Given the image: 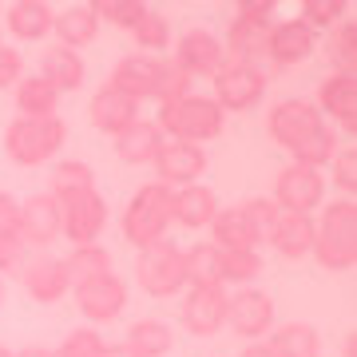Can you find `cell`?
Listing matches in <instances>:
<instances>
[{
	"mask_svg": "<svg viewBox=\"0 0 357 357\" xmlns=\"http://www.w3.org/2000/svg\"><path fill=\"white\" fill-rule=\"evenodd\" d=\"M310 258L330 274H349L357 266V203L333 199L321 203V218H314V250Z\"/></svg>",
	"mask_w": 357,
	"mask_h": 357,
	"instance_id": "6da1fadb",
	"label": "cell"
},
{
	"mask_svg": "<svg viewBox=\"0 0 357 357\" xmlns=\"http://www.w3.org/2000/svg\"><path fill=\"white\" fill-rule=\"evenodd\" d=\"M222 123L227 115L211 96H187V100H175V103H159V115H155V128L163 131V139H178V143H203L218 139L222 135Z\"/></svg>",
	"mask_w": 357,
	"mask_h": 357,
	"instance_id": "7a4b0ae2",
	"label": "cell"
},
{
	"mask_svg": "<svg viewBox=\"0 0 357 357\" xmlns=\"http://www.w3.org/2000/svg\"><path fill=\"white\" fill-rule=\"evenodd\" d=\"M119 227H123V238L135 250L163 243L167 230H171V191L163 183H143L139 191L131 195V203L123 206Z\"/></svg>",
	"mask_w": 357,
	"mask_h": 357,
	"instance_id": "3957f363",
	"label": "cell"
},
{
	"mask_svg": "<svg viewBox=\"0 0 357 357\" xmlns=\"http://www.w3.org/2000/svg\"><path fill=\"white\" fill-rule=\"evenodd\" d=\"M64 139H68V128L60 115H52V119H24V115H16L13 123L4 128V155L16 167H40L64 147Z\"/></svg>",
	"mask_w": 357,
	"mask_h": 357,
	"instance_id": "277c9868",
	"label": "cell"
},
{
	"mask_svg": "<svg viewBox=\"0 0 357 357\" xmlns=\"http://www.w3.org/2000/svg\"><path fill=\"white\" fill-rule=\"evenodd\" d=\"M270 28H274V0H243L227 28V40H222L227 60H238V64L266 60Z\"/></svg>",
	"mask_w": 357,
	"mask_h": 357,
	"instance_id": "5b68a950",
	"label": "cell"
},
{
	"mask_svg": "<svg viewBox=\"0 0 357 357\" xmlns=\"http://www.w3.org/2000/svg\"><path fill=\"white\" fill-rule=\"evenodd\" d=\"M135 278H139L143 294L151 298H175L187 290V266H183V246H175L171 238L155 246H143L135 258Z\"/></svg>",
	"mask_w": 357,
	"mask_h": 357,
	"instance_id": "8992f818",
	"label": "cell"
},
{
	"mask_svg": "<svg viewBox=\"0 0 357 357\" xmlns=\"http://www.w3.org/2000/svg\"><path fill=\"white\" fill-rule=\"evenodd\" d=\"M270 88V72L262 64H238V60H227V64L215 72V96L211 100L227 112H255L258 103L266 100Z\"/></svg>",
	"mask_w": 357,
	"mask_h": 357,
	"instance_id": "52a82bcc",
	"label": "cell"
},
{
	"mask_svg": "<svg viewBox=\"0 0 357 357\" xmlns=\"http://www.w3.org/2000/svg\"><path fill=\"white\" fill-rule=\"evenodd\" d=\"M270 199H274L278 211H286V215H310L314 218V211L326 203V171L290 163L278 178H274V195H270Z\"/></svg>",
	"mask_w": 357,
	"mask_h": 357,
	"instance_id": "ba28073f",
	"label": "cell"
},
{
	"mask_svg": "<svg viewBox=\"0 0 357 357\" xmlns=\"http://www.w3.org/2000/svg\"><path fill=\"white\" fill-rule=\"evenodd\" d=\"M234 337H243V342H262L270 330H274V298L266 290H234L227 298V326Z\"/></svg>",
	"mask_w": 357,
	"mask_h": 357,
	"instance_id": "9c48e42d",
	"label": "cell"
},
{
	"mask_svg": "<svg viewBox=\"0 0 357 357\" xmlns=\"http://www.w3.org/2000/svg\"><path fill=\"white\" fill-rule=\"evenodd\" d=\"M321 123H326V119L318 115L314 100H306V96H290V100L274 103V107H270V115H266L270 139L278 143L282 151H294V147H298L302 139H310Z\"/></svg>",
	"mask_w": 357,
	"mask_h": 357,
	"instance_id": "30bf717a",
	"label": "cell"
},
{
	"mask_svg": "<svg viewBox=\"0 0 357 357\" xmlns=\"http://www.w3.org/2000/svg\"><path fill=\"white\" fill-rule=\"evenodd\" d=\"M171 64L191 79H215V72L227 64V48H222V40H218L211 28H187V32L175 40Z\"/></svg>",
	"mask_w": 357,
	"mask_h": 357,
	"instance_id": "8fae6325",
	"label": "cell"
},
{
	"mask_svg": "<svg viewBox=\"0 0 357 357\" xmlns=\"http://www.w3.org/2000/svg\"><path fill=\"white\" fill-rule=\"evenodd\" d=\"M227 286H187L183 290V310L178 321L195 337H215L227 326Z\"/></svg>",
	"mask_w": 357,
	"mask_h": 357,
	"instance_id": "7c38bea8",
	"label": "cell"
},
{
	"mask_svg": "<svg viewBox=\"0 0 357 357\" xmlns=\"http://www.w3.org/2000/svg\"><path fill=\"white\" fill-rule=\"evenodd\" d=\"M318 115L330 128H342L345 139H354L357 131V72H330L318 84Z\"/></svg>",
	"mask_w": 357,
	"mask_h": 357,
	"instance_id": "4fadbf2b",
	"label": "cell"
},
{
	"mask_svg": "<svg viewBox=\"0 0 357 357\" xmlns=\"http://www.w3.org/2000/svg\"><path fill=\"white\" fill-rule=\"evenodd\" d=\"M155 167V183H163L167 191H178V187H191L199 183L206 171V147H195V143H178V139H163L159 155L151 159Z\"/></svg>",
	"mask_w": 357,
	"mask_h": 357,
	"instance_id": "5bb4252c",
	"label": "cell"
},
{
	"mask_svg": "<svg viewBox=\"0 0 357 357\" xmlns=\"http://www.w3.org/2000/svg\"><path fill=\"white\" fill-rule=\"evenodd\" d=\"M72 298H76L79 314L91 321V326H103L123 314L128 306V282L119 274H103V278H91V282H76L72 286Z\"/></svg>",
	"mask_w": 357,
	"mask_h": 357,
	"instance_id": "9a60e30c",
	"label": "cell"
},
{
	"mask_svg": "<svg viewBox=\"0 0 357 357\" xmlns=\"http://www.w3.org/2000/svg\"><path fill=\"white\" fill-rule=\"evenodd\" d=\"M64 230L60 238H68L72 246H96L103 227H107V199L100 191H84L76 199H64Z\"/></svg>",
	"mask_w": 357,
	"mask_h": 357,
	"instance_id": "2e32d148",
	"label": "cell"
},
{
	"mask_svg": "<svg viewBox=\"0 0 357 357\" xmlns=\"http://www.w3.org/2000/svg\"><path fill=\"white\" fill-rule=\"evenodd\" d=\"M163 72H167V56H143V52H131V56H123V60L115 64V72H112L107 84L143 107V100H155Z\"/></svg>",
	"mask_w": 357,
	"mask_h": 357,
	"instance_id": "e0dca14e",
	"label": "cell"
},
{
	"mask_svg": "<svg viewBox=\"0 0 357 357\" xmlns=\"http://www.w3.org/2000/svg\"><path fill=\"white\" fill-rule=\"evenodd\" d=\"M314 52H318V32H310L298 16L274 20V28H270V36H266V60L274 68L306 64Z\"/></svg>",
	"mask_w": 357,
	"mask_h": 357,
	"instance_id": "ac0fdd59",
	"label": "cell"
},
{
	"mask_svg": "<svg viewBox=\"0 0 357 357\" xmlns=\"http://www.w3.org/2000/svg\"><path fill=\"white\" fill-rule=\"evenodd\" d=\"M64 230V206L60 199H52L48 191L28 195L20 203V238L24 246H52Z\"/></svg>",
	"mask_w": 357,
	"mask_h": 357,
	"instance_id": "d6986e66",
	"label": "cell"
},
{
	"mask_svg": "<svg viewBox=\"0 0 357 357\" xmlns=\"http://www.w3.org/2000/svg\"><path fill=\"white\" fill-rule=\"evenodd\" d=\"M20 282H24V294L32 302H40V306H52V302H60L64 294H72L68 266H64V258H56V255L28 258L24 270H20Z\"/></svg>",
	"mask_w": 357,
	"mask_h": 357,
	"instance_id": "ffe728a7",
	"label": "cell"
},
{
	"mask_svg": "<svg viewBox=\"0 0 357 357\" xmlns=\"http://www.w3.org/2000/svg\"><path fill=\"white\" fill-rule=\"evenodd\" d=\"M218 195L206 183H191V187H178L171 191V222H178L183 230H206L218 215Z\"/></svg>",
	"mask_w": 357,
	"mask_h": 357,
	"instance_id": "44dd1931",
	"label": "cell"
},
{
	"mask_svg": "<svg viewBox=\"0 0 357 357\" xmlns=\"http://www.w3.org/2000/svg\"><path fill=\"white\" fill-rule=\"evenodd\" d=\"M88 119H91V128L103 131V135H119V131H128L135 119H139V103L128 100L123 91H115L112 84H103L96 96L88 100Z\"/></svg>",
	"mask_w": 357,
	"mask_h": 357,
	"instance_id": "7402d4cb",
	"label": "cell"
},
{
	"mask_svg": "<svg viewBox=\"0 0 357 357\" xmlns=\"http://www.w3.org/2000/svg\"><path fill=\"white\" fill-rule=\"evenodd\" d=\"M52 13L44 0H16L4 8V28H8V36L20 40V44H40V40H48L52 32Z\"/></svg>",
	"mask_w": 357,
	"mask_h": 357,
	"instance_id": "603a6c76",
	"label": "cell"
},
{
	"mask_svg": "<svg viewBox=\"0 0 357 357\" xmlns=\"http://www.w3.org/2000/svg\"><path fill=\"white\" fill-rule=\"evenodd\" d=\"M44 84H48L56 96H64V91H76L79 84H84V76H88V64H84V56L72 48H44V56H40V72H36Z\"/></svg>",
	"mask_w": 357,
	"mask_h": 357,
	"instance_id": "cb8c5ba5",
	"label": "cell"
},
{
	"mask_svg": "<svg viewBox=\"0 0 357 357\" xmlns=\"http://www.w3.org/2000/svg\"><path fill=\"white\" fill-rule=\"evenodd\" d=\"M52 36L60 40V48H72V52L91 44V40L100 36V16L91 8V0H79V4L60 8L56 20H52Z\"/></svg>",
	"mask_w": 357,
	"mask_h": 357,
	"instance_id": "d4e9b609",
	"label": "cell"
},
{
	"mask_svg": "<svg viewBox=\"0 0 357 357\" xmlns=\"http://www.w3.org/2000/svg\"><path fill=\"white\" fill-rule=\"evenodd\" d=\"M270 246H274V255L290 258V262H302L310 258L314 250V218L310 215H278V227L270 234Z\"/></svg>",
	"mask_w": 357,
	"mask_h": 357,
	"instance_id": "484cf974",
	"label": "cell"
},
{
	"mask_svg": "<svg viewBox=\"0 0 357 357\" xmlns=\"http://www.w3.org/2000/svg\"><path fill=\"white\" fill-rule=\"evenodd\" d=\"M159 147H163V131L155 128V119H143V115L128 131L115 135V155H119L123 163H131V167L151 163L155 155H159Z\"/></svg>",
	"mask_w": 357,
	"mask_h": 357,
	"instance_id": "4316f807",
	"label": "cell"
},
{
	"mask_svg": "<svg viewBox=\"0 0 357 357\" xmlns=\"http://www.w3.org/2000/svg\"><path fill=\"white\" fill-rule=\"evenodd\" d=\"M270 349L278 357H321V333L310 321H282L270 330Z\"/></svg>",
	"mask_w": 357,
	"mask_h": 357,
	"instance_id": "83f0119b",
	"label": "cell"
},
{
	"mask_svg": "<svg viewBox=\"0 0 357 357\" xmlns=\"http://www.w3.org/2000/svg\"><path fill=\"white\" fill-rule=\"evenodd\" d=\"M123 345H128L135 357H167L171 345H175V330L159 318H139V321H131Z\"/></svg>",
	"mask_w": 357,
	"mask_h": 357,
	"instance_id": "f1b7e54d",
	"label": "cell"
},
{
	"mask_svg": "<svg viewBox=\"0 0 357 357\" xmlns=\"http://www.w3.org/2000/svg\"><path fill=\"white\" fill-rule=\"evenodd\" d=\"M206 230H211L206 243H215L222 255H230V250H258L255 238H250V230H246L243 206H218L215 222H211Z\"/></svg>",
	"mask_w": 357,
	"mask_h": 357,
	"instance_id": "f546056e",
	"label": "cell"
},
{
	"mask_svg": "<svg viewBox=\"0 0 357 357\" xmlns=\"http://www.w3.org/2000/svg\"><path fill=\"white\" fill-rule=\"evenodd\" d=\"M187 286H222V250L215 243H195L183 250Z\"/></svg>",
	"mask_w": 357,
	"mask_h": 357,
	"instance_id": "4dcf8cb0",
	"label": "cell"
},
{
	"mask_svg": "<svg viewBox=\"0 0 357 357\" xmlns=\"http://www.w3.org/2000/svg\"><path fill=\"white\" fill-rule=\"evenodd\" d=\"M318 48H326L333 72H357V24H354V16L337 20V24L326 32V44H318Z\"/></svg>",
	"mask_w": 357,
	"mask_h": 357,
	"instance_id": "1f68e13d",
	"label": "cell"
},
{
	"mask_svg": "<svg viewBox=\"0 0 357 357\" xmlns=\"http://www.w3.org/2000/svg\"><path fill=\"white\" fill-rule=\"evenodd\" d=\"M16 107H20L24 119H52L56 107H60V96H56L40 76H24L16 84Z\"/></svg>",
	"mask_w": 357,
	"mask_h": 357,
	"instance_id": "d6a6232c",
	"label": "cell"
},
{
	"mask_svg": "<svg viewBox=\"0 0 357 357\" xmlns=\"http://www.w3.org/2000/svg\"><path fill=\"white\" fill-rule=\"evenodd\" d=\"M84 191H96V171L88 163H79V159H64V163H56L52 171V199H76Z\"/></svg>",
	"mask_w": 357,
	"mask_h": 357,
	"instance_id": "836d02e7",
	"label": "cell"
},
{
	"mask_svg": "<svg viewBox=\"0 0 357 357\" xmlns=\"http://www.w3.org/2000/svg\"><path fill=\"white\" fill-rule=\"evenodd\" d=\"M337 143H342V135H337V128H330V123H321L310 139H302L298 147H294V163L298 167H314V171H326L333 159V151H337Z\"/></svg>",
	"mask_w": 357,
	"mask_h": 357,
	"instance_id": "e575fe53",
	"label": "cell"
},
{
	"mask_svg": "<svg viewBox=\"0 0 357 357\" xmlns=\"http://www.w3.org/2000/svg\"><path fill=\"white\" fill-rule=\"evenodd\" d=\"M64 266H68V278H72V286H76V282L103 278V274H115L112 255H107L100 243H96V246H72V255H64Z\"/></svg>",
	"mask_w": 357,
	"mask_h": 357,
	"instance_id": "d590c367",
	"label": "cell"
},
{
	"mask_svg": "<svg viewBox=\"0 0 357 357\" xmlns=\"http://www.w3.org/2000/svg\"><path fill=\"white\" fill-rule=\"evenodd\" d=\"M131 40H135V48H139L143 56H163V52L171 48V20H167L163 13L147 8V16L131 28Z\"/></svg>",
	"mask_w": 357,
	"mask_h": 357,
	"instance_id": "8d00e7d4",
	"label": "cell"
},
{
	"mask_svg": "<svg viewBox=\"0 0 357 357\" xmlns=\"http://www.w3.org/2000/svg\"><path fill=\"white\" fill-rule=\"evenodd\" d=\"M278 203L266 199V195H258V199H246L243 203V218H246V230H250V238L255 246H270V234L278 227Z\"/></svg>",
	"mask_w": 357,
	"mask_h": 357,
	"instance_id": "74e56055",
	"label": "cell"
},
{
	"mask_svg": "<svg viewBox=\"0 0 357 357\" xmlns=\"http://www.w3.org/2000/svg\"><path fill=\"white\" fill-rule=\"evenodd\" d=\"M91 8L100 16V24L123 28V32H131L147 16V4L143 0H91Z\"/></svg>",
	"mask_w": 357,
	"mask_h": 357,
	"instance_id": "f35d334b",
	"label": "cell"
},
{
	"mask_svg": "<svg viewBox=\"0 0 357 357\" xmlns=\"http://www.w3.org/2000/svg\"><path fill=\"white\" fill-rule=\"evenodd\" d=\"M262 274V255L258 250H230L222 255V286H238L243 290L246 282H255Z\"/></svg>",
	"mask_w": 357,
	"mask_h": 357,
	"instance_id": "ab89813d",
	"label": "cell"
},
{
	"mask_svg": "<svg viewBox=\"0 0 357 357\" xmlns=\"http://www.w3.org/2000/svg\"><path fill=\"white\" fill-rule=\"evenodd\" d=\"M349 16V4L345 0H302V24L310 28V32H330L337 20H345Z\"/></svg>",
	"mask_w": 357,
	"mask_h": 357,
	"instance_id": "60d3db41",
	"label": "cell"
},
{
	"mask_svg": "<svg viewBox=\"0 0 357 357\" xmlns=\"http://www.w3.org/2000/svg\"><path fill=\"white\" fill-rule=\"evenodd\" d=\"M326 171H330L333 187L345 191V199H354V191H357V147H354V139L337 143V151H333V159H330Z\"/></svg>",
	"mask_w": 357,
	"mask_h": 357,
	"instance_id": "b9f144b4",
	"label": "cell"
},
{
	"mask_svg": "<svg viewBox=\"0 0 357 357\" xmlns=\"http://www.w3.org/2000/svg\"><path fill=\"white\" fill-rule=\"evenodd\" d=\"M103 349V337L91 326H84V330H72L64 337V342L52 349V357H100Z\"/></svg>",
	"mask_w": 357,
	"mask_h": 357,
	"instance_id": "7bdbcfd3",
	"label": "cell"
},
{
	"mask_svg": "<svg viewBox=\"0 0 357 357\" xmlns=\"http://www.w3.org/2000/svg\"><path fill=\"white\" fill-rule=\"evenodd\" d=\"M191 84H195L191 76H183V72H178V68L167 60V72H163V79H159V91H155V100H159V103L187 100V96H191Z\"/></svg>",
	"mask_w": 357,
	"mask_h": 357,
	"instance_id": "ee69618b",
	"label": "cell"
},
{
	"mask_svg": "<svg viewBox=\"0 0 357 357\" xmlns=\"http://www.w3.org/2000/svg\"><path fill=\"white\" fill-rule=\"evenodd\" d=\"M28 262V246L20 234H4L0 238V274H16V270H24Z\"/></svg>",
	"mask_w": 357,
	"mask_h": 357,
	"instance_id": "f6af8a7d",
	"label": "cell"
},
{
	"mask_svg": "<svg viewBox=\"0 0 357 357\" xmlns=\"http://www.w3.org/2000/svg\"><path fill=\"white\" fill-rule=\"evenodd\" d=\"M24 79V52L20 48H8L0 44V91L4 88H16Z\"/></svg>",
	"mask_w": 357,
	"mask_h": 357,
	"instance_id": "bcb514c9",
	"label": "cell"
},
{
	"mask_svg": "<svg viewBox=\"0 0 357 357\" xmlns=\"http://www.w3.org/2000/svg\"><path fill=\"white\" fill-rule=\"evenodd\" d=\"M4 234H20V203L8 191H0V238Z\"/></svg>",
	"mask_w": 357,
	"mask_h": 357,
	"instance_id": "7dc6e473",
	"label": "cell"
},
{
	"mask_svg": "<svg viewBox=\"0 0 357 357\" xmlns=\"http://www.w3.org/2000/svg\"><path fill=\"white\" fill-rule=\"evenodd\" d=\"M238 357H278V354L270 349V342H246V349Z\"/></svg>",
	"mask_w": 357,
	"mask_h": 357,
	"instance_id": "c3c4849f",
	"label": "cell"
},
{
	"mask_svg": "<svg viewBox=\"0 0 357 357\" xmlns=\"http://www.w3.org/2000/svg\"><path fill=\"white\" fill-rule=\"evenodd\" d=\"M100 357H135V354H131V349H128V345H123V342H112V345L103 342Z\"/></svg>",
	"mask_w": 357,
	"mask_h": 357,
	"instance_id": "681fc988",
	"label": "cell"
},
{
	"mask_svg": "<svg viewBox=\"0 0 357 357\" xmlns=\"http://www.w3.org/2000/svg\"><path fill=\"white\" fill-rule=\"evenodd\" d=\"M342 357H357V333L354 330H345V337H342Z\"/></svg>",
	"mask_w": 357,
	"mask_h": 357,
	"instance_id": "f907efd6",
	"label": "cell"
},
{
	"mask_svg": "<svg viewBox=\"0 0 357 357\" xmlns=\"http://www.w3.org/2000/svg\"><path fill=\"white\" fill-rule=\"evenodd\" d=\"M13 357H52V349H40V345H28V349H20V354Z\"/></svg>",
	"mask_w": 357,
	"mask_h": 357,
	"instance_id": "816d5d0a",
	"label": "cell"
},
{
	"mask_svg": "<svg viewBox=\"0 0 357 357\" xmlns=\"http://www.w3.org/2000/svg\"><path fill=\"white\" fill-rule=\"evenodd\" d=\"M0 357H13V349H8V345H0Z\"/></svg>",
	"mask_w": 357,
	"mask_h": 357,
	"instance_id": "f5cc1de1",
	"label": "cell"
},
{
	"mask_svg": "<svg viewBox=\"0 0 357 357\" xmlns=\"http://www.w3.org/2000/svg\"><path fill=\"white\" fill-rule=\"evenodd\" d=\"M0 302H4V282H0Z\"/></svg>",
	"mask_w": 357,
	"mask_h": 357,
	"instance_id": "db71d44e",
	"label": "cell"
},
{
	"mask_svg": "<svg viewBox=\"0 0 357 357\" xmlns=\"http://www.w3.org/2000/svg\"><path fill=\"white\" fill-rule=\"evenodd\" d=\"M0 44H4V32H0Z\"/></svg>",
	"mask_w": 357,
	"mask_h": 357,
	"instance_id": "11a10c76",
	"label": "cell"
}]
</instances>
